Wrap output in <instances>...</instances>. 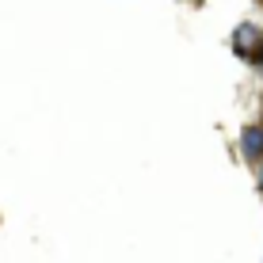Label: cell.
Wrapping results in <instances>:
<instances>
[{"mask_svg":"<svg viewBox=\"0 0 263 263\" xmlns=\"http://www.w3.org/2000/svg\"><path fill=\"white\" fill-rule=\"evenodd\" d=\"M259 153H263V130H256V126H252V130H244V157L256 160Z\"/></svg>","mask_w":263,"mask_h":263,"instance_id":"cell-1","label":"cell"},{"mask_svg":"<svg viewBox=\"0 0 263 263\" xmlns=\"http://www.w3.org/2000/svg\"><path fill=\"white\" fill-rule=\"evenodd\" d=\"M252 39H256V27L244 23L240 31H237V50H240V53H248V42H252Z\"/></svg>","mask_w":263,"mask_h":263,"instance_id":"cell-2","label":"cell"},{"mask_svg":"<svg viewBox=\"0 0 263 263\" xmlns=\"http://www.w3.org/2000/svg\"><path fill=\"white\" fill-rule=\"evenodd\" d=\"M259 187H263V172H259Z\"/></svg>","mask_w":263,"mask_h":263,"instance_id":"cell-3","label":"cell"}]
</instances>
